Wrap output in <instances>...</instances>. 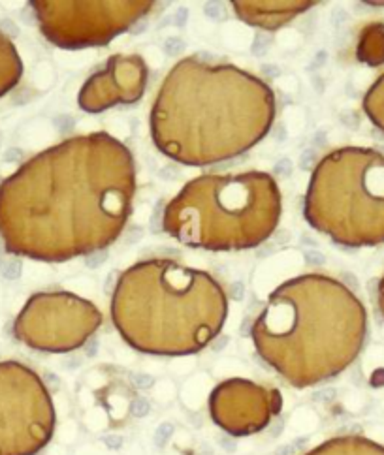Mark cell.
<instances>
[{
  "instance_id": "cell-1",
  "label": "cell",
  "mask_w": 384,
  "mask_h": 455,
  "mask_svg": "<svg viewBox=\"0 0 384 455\" xmlns=\"http://www.w3.org/2000/svg\"><path fill=\"white\" fill-rule=\"evenodd\" d=\"M136 194L130 149L108 132L38 152L0 182V239L9 254L56 264L121 235Z\"/></svg>"
},
{
  "instance_id": "cell-2",
  "label": "cell",
  "mask_w": 384,
  "mask_h": 455,
  "mask_svg": "<svg viewBox=\"0 0 384 455\" xmlns=\"http://www.w3.org/2000/svg\"><path fill=\"white\" fill-rule=\"evenodd\" d=\"M275 94L258 76L226 62L181 58L168 72L149 115L162 154L209 166L253 149L272 130Z\"/></svg>"
},
{
  "instance_id": "cell-3",
  "label": "cell",
  "mask_w": 384,
  "mask_h": 455,
  "mask_svg": "<svg viewBox=\"0 0 384 455\" xmlns=\"http://www.w3.org/2000/svg\"><path fill=\"white\" fill-rule=\"evenodd\" d=\"M367 314L356 294L324 273H305L272 292L253 322L258 356L294 388L337 376L362 350Z\"/></svg>"
},
{
  "instance_id": "cell-4",
  "label": "cell",
  "mask_w": 384,
  "mask_h": 455,
  "mask_svg": "<svg viewBox=\"0 0 384 455\" xmlns=\"http://www.w3.org/2000/svg\"><path fill=\"white\" fill-rule=\"evenodd\" d=\"M224 288L207 271L168 258L124 269L113 288L111 320L132 348L151 356H190L222 331Z\"/></svg>"
},
{
  "instance_id": "cell-5",
  "label": "cell",
  "mask_w": 384,
  "mask_h": 455,
  "mask_svg": "<svg viewBox=\"0 0 384 455\" xmlns=\"http://www.w3.org/2000/svg\"><path fill=\"white\" fill-rule=\"evenodd\" d=\"M281 213V190L270 173H206L169 199L162 228L190 248L247 250L272 237Z\"/></svg>"
},
{
  "instance_id": "cell-6",
  "label": "cell",
  "mask_w": 384,
  "mask_h": 455,
  "mask_svg": "<svg viewBox=\"0 0 384 455\" xmlns=\"http://www.w3.org/2000/svg\"><path fill=\"white\" fill-rule=\"evenodd\" d=\"M303 215L337 245H383L384 152L341 147L324 154L311 173Z\"/></svg>"
},
{
  "instance_id": "cell-7",
  "label": "cell",
  "mask_w": 384,
  "mask_h": 455,
  "mask_svg": "<svg viewBox=\"0 0 384 455\" xmlns=\"http://www.w3.org/2000/svg\"><path fill=\"white\" fill-rule=\"evenodd\" d=\"M42 34L62 49L98 47L147 15L149 0H34Z\"/></svg>"
},
{
  "instance_id": "cell-8",
  "label": "cell",
  "mask_w": 384,
  "mask_h": 455,
  "mask_svg": "<svg viewBox=\"0 0 384 455\" xmlns=\"http://www.w3.org/2000/svg\"><path fill=\"white\" fill-rule=\"evenodd\" d=\"M53 399L36 370L0 361V455H36L55 431Z\"/></svg>"
},
{
  "instance_id": "cell-9",
  "label": "cell",
  "mask_w": 384,
  "mask_h": 455,
  "mask_svg": "<svg viewBox=\"0 0 384 455\" xmlns=\"http://www.w3.org/2000/svg\"><path fill=\"white\" fill-rule=\"evenodd\" d=\"M100 325L102 313L93 301L72 292H40L17 314L13 335L32 350L64 354L81 348Z\"/></svg>"
},
{
  "instance_id": "cell-10",
  "label": "cell",
  "mask_w": 384,
  "mask_h": 455,
  "mask_svg": "<svg viewBox=\"0 0 384 455\" xmlns=\"http://www.w3.org/2000/svg\"><path fill=\"white\" fill-rule=\"evenodd\" d=\"M281 408L279 389L247 378L224 380L209 397L211 419L232 436H249L264 431Z\"/></svg>"
},
{
  "instance_id": "cell-11",
  "label": "cell",
  "mask_w": 384,
  "mask_h": 455,
  "mask_svg": "<svg viewBox=\"0 0 384 455\" xmlns=\"http://www.w3.org/2000/svg\"><path fill=\"white\" fill-rule=\"evenodd\" d=\"M147 64L140 55H111L106 68L83 83L77 102L89 113H100L113 105L138 102L147 85Z\"/></svg>"
},
{
  "instance_id": "cell-12",
  "label": "cell",
  "mask_w": 384,
  "mask_h": 455,
  "mask_svg": "<svg viewBox=\"0 0 384 455\" xmlns=\"http://www.w3.org/2000/svg\"><path fill=\"white\" fill-rule=\"evenodd\" d=\"M235 15L247 25L275 30L290 23L294 17L307 11L315 2L311 0H237L232 2Z\"/></svg>"
},
{
  "instance_id": "cell-13",
  "label": "cell",
  "mask_w": 384,
  "mask_h": 455,
  "mask_svg": "<svg viewBox=\"0 0 384 455\" xmlns=\"http://www.w3.org/2000/svg\"><path fill=\"white\" fill-rule=\"evenodd\" d=\"M303 455H384V448L373 444L364 436L347 435L329 438Z\"/></svg>"
},
{
  "instance_id": "cell-14",
  "label": "cell",
  "mask_w": 384,
  "mask_h": 455,
  "mask_svg": "<svg viewBox=\"0 0 384 455\" xmlns=\"http://www.w3.org/2000/svg\"><path fill=\"white\" fill-rule=\"evenodd\" d=\"M356 57L367 66H383L384 64V23L366 25L356 46Z\"/></svg>"
},
{
  "instance_id": "cell-15",
  "label": "cell",
  "mask_w": 384,
  "mask_h": 455,
  "mask_svg": "<svg viewBox=\"0 0 384 455\" xmlns=\"http://www.w3.org/2000/svg\"><path fill=\"white\" fill-rule=\"evenodd\" d=\"M23 76V60L11 40L0 32V96L15 89Z\"/></svg>"
},
{
  "instance_id": "cell-16",
  "label": "cell",
  "mask_w": 384,
  "mask_h": 455,
  "mask_svg": "<svg viewBox=\"0 0 384 455\" xmlns=\"http://www.w3.org/2000/svg\"><path fill=\"white\" fill-rule=\"evenodd\" d=\"M364 111L369 121L384 132V74L377 77V81L367 89L364 96Z\"/></svg>"
},
{
  "instance_id": "cell-17",
  "label": "cell",
  "mask_w": 384,
  "mask_h": 455,
  "mask_svg": "<svg viewBox=\"0 0 384 455\" xmlns=\"http://www.w3.org/2000/svg\"><path fill=\"white\" fill-rule=\"evenodd\" d=\"M377 297H379V309H381V313H383V316H384V276L381 278V282H379Z\"/></svg>"
}]
</instances>
